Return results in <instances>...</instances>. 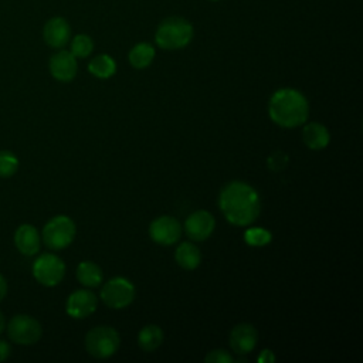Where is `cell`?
I'll return each mask as SVG.
<instances>
[{
  "mask_svg": "<svg viewBox=\"0 0 363 363\" xmlns=\"http://www.w3.org/2000/svg\"><path fill=\"white\" fill-rule=\"evenodd\" d=\"M218 207L225 220L234 225L252 224L261 211L258 191L244 182H230L218 194Z\"/></svg>",
  "mask_w": 363,
  "mask_h": 363,
  "instance_id": "6da1fadb",
  "label": "cell"
},
{
  "mask_svg": "<svg viewBox=\"0 0 363 363\" xmlns=\"http://www.w3.org/2000/svg\"><path fill=\"white\" fill-rule=\"evenodd\" d=\"M268 113L278 126L296 128L306 122L309 104L306 96L298 89L281 88L269 98Z\"/></svg>",
  "mask_w": 363,
  "mask_h": 363,
  "instance_id": "7a4b0ae2",
  "label": "cell"
},
{
  "mask_svg": "<svg viewBox=\"0 0 363 363\" xmlns=\"http://www.w3.org/2000/svg\"><path fill=\"white\" fill-rule=\"evenodd\" d=\"M193 38L191 24L182 17L163 20L156 30V44L163 50H179L186 47Z\"/></svg>",
  "mask_w": 363,
  "mask_h": 363,
  "instance_id": "3957f363",
  "label": "cell"
},
{
  "mask_svg": "<svg viewBox=\"0 0 363 363\" xmlns=\"http://www.w3.org/2000/svg\"><path fill=\"white\" fill-rule=\"evenodd\" d=\"M77 227L72 218L58 214L50 218L41 231V240L47 248L58 251L67 248L75 238Z\"/></svg>",
  "mask_w": 363,
  "mask_h": 363,
  "instance_id": "277c9868",
  "label": "cell"
},
{
  "mask_svg": "<svg viewBox=\"0 0 363 363\" xmlns=\"http://www.w3.org/2000/svg\"><path fill=\"white\" fill-rule=\"evenodd\" d=\"M121 345L119 333L112 326H95L85 336L86 352L96 359H108L116 353Z\"/></svg>",
  "mask_w": 363,
  "mask_h": 363,
  "instance_id": "5b68a950",
  "label": "cell"
},
{
  "mask_svg": "<svg viewBox=\"0 0 363 363\" xmlns=\"http://www.w3.org/2000/svg\"><path fill=\"white\" fill-rule=\"evenodd\" d=\"M6 332L11 342L21 346H30L40 340L43 328L34 316L18 313L6 323Z\"/></svg>",
  "mask_w": 363,
  "mask_h": 363,
  "instance_id": "8992f818",
  "label": "cell"
},
{
  "mask_svg": "<svg viewBox=\"0 0 363 363\" xmlns=\"http://www.w3.org/2000/svg\"><path fill=\"white\" fill-rule=\"evenodd\" d=\"M33 275L38 284L44 286H55L65 275V264L58 255L44 252L33 262Z\"/></svg>",
  "mask_w": 363,
  "mask_h": 363,
  "instance_id": "52a82bcc",
  "label": "cell"
},
{
  "mask_svg": "<svg viewBox=\"0 0 363 363\" xmlns=\"http://www.w3.org/2000/svg\"><path fill=\"white\" fill-rule=\"evenodd\" d=\"M101 299L109 308H126L135 299V286L128 278L115 277L104 284L101 289Z\"/></svg>",
  "mask_w": 363,
  "mask_h": 363,
  "instance_id": "ba28073f",
  "label": "cell"
},
{
  "mask_svg": "<svg viewBox=\"0 0 363 363\" xmlns=\"http://www.w3.org/2000/svg\"><path fill=\"white\" fill-rule=\"evenodd\" d=\"M150 238L160 245H172L179 241L182 235L180 223L170 216H160L149 225Z\"/></svg>",
  "mask_w": 363,
  "mask_h": 363,
  "instance_id": "9c48e42d",
  "label": "cell"
},
{
  "mask_svg": "<svg viewBox=\"0 0 363 363\" xmlns=\"http://www.w3.org/2000/svg\"><path fill=\"white\" fill-rule=\"evenodd\" d=\"M216 228L214 216L207 210H197L191 213L184 221V231L193 241L207 240Z\"/></svg>",
  "mask_w": 363,
  "mask_h": 363,
  "instance_id": "30bf717a",
  "label": "cell"
},
{
  "mask_svg": "<svg viewBox=\"0 0 363 363\" xmlns=\"http://www.w3.org/2000/svg\"><path fill=\"white\" fill-rule=\"evenodd\" d=\"M96 305H98V299L92 291L77 289L68 296L65 311L71 318L82 319L94 313L96 309Z\"/></svg>",
  "mask_w": 363,
  "mask_h": 363,
  "instance_id": "8fae6325",
  "label": "cell"
},
{
  "mask_svg": "<svg viewBox=\"0 0 363 363\" xmlns=\"http://www.w3.org/2000/svg\"><path fill=\"white\" fill-rule=\"evenodd\" d=\"M50 74L60 82H69L77 75V57L72 55L71 51L61 50L55 52L48 62Z\"/></svg>",
  "mask_w": 363,
  "mask_h": 363,
  "instance_id": "7c38bea8",
  "label": "cell"
},
{
  "mask_svg": "<svg viewBox=\"0 0 363 363\" xmlns=\"http://www.w3.org/2000/svg\"><path fill=\"white\" fill-rule=\"evenodd\" d=\"M258 342V332L251 323H238L231 329L230 346L237 354H247L254 350Z\"/></svg>",
  "mask_w": 363,
  "mask_h": 363,
  "instance_id": "4fadbf2b",
  "label": "cell"
},
{
  "mask_svg": "<svg viewBox=\"0 0 363 363\" xmlns=\"http://www.w3.org/2000/svg\"><path fill=\"white\" fill-rule=\"evenodd\" d=\"M14 245L17 251L26 257L38 254L41 247V235L33 224H21L14 231Z\"/></svg>",
  "mask_w": 363,
  "mask_h": 363,
  "instance_id": "5bb4252c",
  "label": "cell"
},
{
  "mask_svg": "<svg viewBox=\"0 0 363 363\" xmlns=\"http://www.w3.org/2000/svg\"><path fill=\"white\" fill-rule=\"evenodd\" d=\"M43 35L50 47L62 48L71 35L69 24L62 17H52L45 23Z\"/></svg>",
  "mask_w": 363,
  "mask_h": 363,
  "instance_id": "9a60e30c",
  "label": "cell"
},
{
  "mask_svg": "<svg viewBox=\"0 0 363 363\" xmlns=\"http://www.w3.org/2000/svg\"><path fill=\"white\" fill-rule=\"evenodd\" d=\"M302 140L312 150H322L330 142V133L325 125L319 122L306 123L302 129Z\"/></svg>",
  "mask_w": 363,
  "mask_h": 363,
  "instance_id": "2e32d148",
  "label": "cell"
},
{
  "mask_svg": "<svg viewBox=\"0 0 363 363\" xmlns=\"http://www.w3.org/2000/svg\"><path fill=\"white\" fill-rule=\"evenodd\" d=\"M174 258L179 267L184 269H196L201 262V252L196 244L184 241L176 248Z\"/></svg>",
  "mask_w": 363,
  "mask_h": 363,
  "instance_id": "e0dca14e",
  "label": "cell"
},
{
  "mask_svg": "<svg viewBox=\"0 0 363 363\" xmlns=\"http://www.w3.org/2000/svg\"><path fill=\"white\" fill-rule=\"evenodd\" d=\"M102 269L98 264L92 261H82L77 267V279L86 288L99 286L102 282Z\"/></svg>",
  "mask_w": 363,
  "mask_h": 363,
  "instance_id": "ac0fdd59",
  "label": "cell"
},
{
  "mask_svg": "<svg viewBox=\"0 0 363 363\" xmlns=\"http://www.w3.org/2000/svg\"><path fill=\"white\" fill-rule=\"evenodd\" d=\"M163 342V332L157 325H146L138 333V343L145 352L156 350Z\"/></svg>",
  "mask_w": 363,
  "mask_h": 363,
  "instance_id": "d6986e66",
  "label": "cell"
},
{
  "mask_svg": "<svg viewBox=\"0 0 363 363\" xmlns=\"http://www.w3.org/2000/svg\"><path fill=\"white\" fill-rule=\"evenodd\" d=\"M88 71L96 78H109L116 72V62L108 54H99L91 60L88 64Z\"/></svg>",
  "mask_w": 363,
  "mask_h": 363,
  "instance_id": "ffe728a7",
  "label": "cell"
},
{
  "mask_svg": "<svg viewBox=\"0 0 363 363\" xmlns=\"http://www.w3.org/2000/svg\"><path fill=\"white\" fill-rule=\"evenodd\" d=\"M155 58V48L147 43H139L129 51V62L135 68H146Z\"/></svg>",
  "mask_w": 363,
  "mask_h": 363,
  "instance_id": "44dd1931",
  "label": "cell"
},
{
  "mask_svg": "<svg viewBox=\"0 0 363 363\" xmlns=\"http://www.w3.org/2000/svg\"><path fill=\"white\" fill-rule=\"evenodd\" d=\"M271 240H272V234L262 227H251V228H247L244 233V241L252 247L267 245L271 242Z\"/></svg>",
  "mask_w": 363,
  "mask_h": 363,
  "instance_id": "7402d4cb",
  "label": "cell"
},
{
  "mask_svg": "<svg viewBox=\"0 0 363 363\" xmlns=\"http://www.w3.org/2000/svg\"><path fill=\"white\" fill-rule=\"evenodd\" d=\"M94 50V43L86 34H78L71 41V52L77 58L88 57Z\"/></svg>",
  "mask_w": 363,
  "mask_h": 363,
  "instance_id": "603a6c76",
  "label": "cell"
},
{
  "mask_svg": "<svg viewBox=\"0 0 363 363\" xmlns=\"http://www.w3.org/2000/svg\"><path fill=\"white\" fill-rule=\"evenodd\" d=\"M18 170V157L10 150H0V177H11Z\"/></svg>",
  "mask_w": 363,
  "mask_h": 363,
  "instance_id": "cb8c5ba5",
  "label": "cell"
},
{
  "mask_svg": "<svg viewBox=\"0 0 363 363\" xmlns=\"http://www.w3.org/2000/svg\"><path fill=\"white\" fill-rule=\"evenodd\" d=\"M267 164L271 170L274 172H281L286 167L288 164V155L284 153L282 150H275L269 155L268 160H267Z\"/></svg>",
  "mask_w": 363,
  "mask_h": 363,
  "instance_id": "d4e9b609",
  "label": "cell"
},
{
  "mask_svg": "<svg viewBox=\"0 0 363 363\" xmlns=\"http://www.w3.org/2000/svg\"><path fill=\"white\" fill-rule=\"evenodd\" d=\"M204 362H208V363H233L234 357L224 349H216V350H211L206 354Z\"/></svg>",
  "mask_w": 363,
  "mask_h": 363,
  "instance_id": "484cf974",
  "label": "cell"
},
{
  "mask_svg": "<svg viewBox=\"0 0 363 363\" xmlns=\"http://www.w3.org/2000/svg\"><path fill=\"white\" fill-rule=\"evenodd\" d=\"M10 354H11L10 343L7 340H4V339H0V363L7 360Z\"/></svg>",
  "mask_w": 363,
  "mask_h": 363,
  "instance_id": "4316f807",
  "label": "cell"
},
{
  "mask_svg": "<svg viewBox=\"0 0 363 363\" xmlns=\"http://www.w3.org/2000/svg\"><path fill=\"white\" fill-rule=\"evenodd\" d=\"M274 360H275V354L269 349H264L258 356L259 363H272Z\"/></svg>",
  "mask_w": 363,
  "mask_h": 363,
  "instance_id": "83f0119b",
  "label": "cell"
},
{
  "mask_svg": "<svg viewBox=\"0 0 363 363\" xmlns=\"http://www.w3.org/2000/svg\"><path fill=\"white\" fill-rule=\"evenodd\" d=\"M7 289H9V286H7V281H6V278L0 274V301H3V299L6 298V295H7Z\"/></svg>",
  "mask_w": 363,
  "mask_h": 363,
  "instance_id": "f1b7e54d",
  "label": "cell"
},
{
  "mask_svg": "<svg viewBox=\"0 0 363 363\" xmlns=\"http://www.w3.org/2000/svg\"><path fill=\"white\" fill-rule=\"evenodd\" d=\"M4 329H6V318H4V315L0 312V335L4 332Z\"/></svg>",
  "mask_w": 363,
  "mask_h": 363,
  "instance_id": "f546056e",
  "label": "cell"
}]
</instances>
